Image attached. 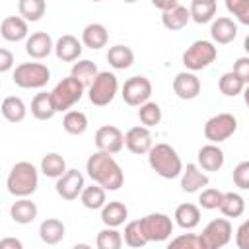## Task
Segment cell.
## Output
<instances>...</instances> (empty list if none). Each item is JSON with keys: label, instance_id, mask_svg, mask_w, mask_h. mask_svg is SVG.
<instances>
[{"label": "cell", "instance_id": "cell-1", "mask_svg": "<svg viewBox=\"0 0 249 249\" xmlns=\"http://www.w3.org/2000/svg\"><path fill=\"white\" fill-rule=\"evenodd\" d=\"M86 171L89 179L97 185H101L105 191H119L124 183V175L121 165L115 161L113 154L107 152H93L86 161Z\"/></svg>", "mask_w": 249, "mask_h": 249}, {"label": "cell", "instance_id": "cell-2", "mask_svg": "<svg viewBox=\"0 0 249 249\" xmlns=\"http://www.w3.org/2000/svg\"><path fill=\"white\" fill-rule=\"evenodd\" d=\"M148 163L163 179H175L181 175L183 169V161L177 150L165 142L152 144V148L148 150Z\"/></svg>", "mask_w": 249, "mask_h": 249}, {"label": "cell", "instance_id": "cell-3", "mask_svg": "<svg viewBox=\"0 0 249 249\" xmlns=\"http://www.w3.org/2000/svg\"><path fill=\"white\" fill-rule=\"evenodd\" d=\"M8 193L14 196H31L39 187V171L31 161H18L6 179Z\"/></svg>", "mask_w": 249, "mask_h": 249}, {"label": "cell", "instance_id": "cell-4", "mask_svg": "<svg viewBox=\"0 0 249 249\" xmlns=\"http://www.w3.org/2000/svg\"><path fill=\"white\" fill-rule=\"evenodd\" d=\"M12 80L23 89H41L51 80V70L41 62H21L14 68Z\"/></svg>", "mask_w": 249, "mask_h": 249}, {"label": "cell", "instance_id": "cell-5", "mask_svg": "<svg viewBox=\"0 0 249 249\" xmlns=\"http://www.w3.org/2000/svg\"><path fill=\"white\" fill-rule=\"evenodd\" d=\"M117 89H119V80L113 72H109V70L97 72L95 78L91 80V84L88 86V97H89L91 105L105 107L115 99Z\"/></svg>", "mask_w": 249, "mask_h": 249}, {"label": "cell", "instance_id": "cell-6", "mask_svg": "<svg viewBox=\"0 0 249 249\" xmlns=\"http://www.w3.org/2000/svg\"><path fill=\"white\" fill-rule=\"evenodd\" d=\"M84 89H86V86H84L80 80H76L74 76L62 78V80L53 88V91H51V99H53V103H54L56 113H58V111H68L72 105H76V103L82 99Z\"/></svg>", "mask_w": 249, "mask_h": 249}, {"label": "cell", "instance_id": "cell-7", "mask_svg": "<svg viewBox=\"0 0 249 249\" xmlns=\"http://www.w3.org/2000/svg\"><path fill=\"white\" fill-rule=\"evenodd\" d=\"M218 56V49L212 41L206 39H198L195 43H191V47H187V51L183 53V64L187 70L196 72L202 70L206 66H210Z\"/></svg>", "mask_w": 249, "mask_h": 249}, {"label": "cell", "instance_id": "cell-8", "mask_svg": "<svg viewBox=\"0 0 249 249\" xmlns=\"http://www.w3.org/2000/svg\"><path fill=\"white\" fill-rule=\"evenodd\" d=\"M198 237L202 249H222L231 239V224L228 218H214L204 226Z\"/></svg>", "mask_w": 249, "mask_h": 249}, {"label": "cell", "instance_id": "cell-9", "mask_svg": "<svg viewBox=\"0 0 249 249\" xmlns=\"http://www.w3.org/2000/svg\"><path fill=\"white\" fill-rule=\"evenodd\" d=\"M237 130V119L231 113H218L204 123V138L212 144H220L233 136Z\"/></svg>", "mask_w": 249, "mask_h": 249}, {"label": "cell", "instance_id": "cell-10", "mask_svg": "<svg viewBox=\"0 0 249 249\" xmlns=\"http://www.w3.org/2000/svg\"><path fill=\"white\" fill-rule=\"evenodd\" d=\"M142 231L148 241H165L173 233V220L163 212H150L140 218Z\"/></svg>", "mask_w": 249, "mask_h": 249}, {"label": "cell", "instance_id": "cell-11", "mask_svg": "<svg viewBox=\"0 0 249 249\" xmlns=\"http://www.w3.org/2000/svg\"><path fill=\"white\" fill-rule=\"evenodd\" d=\"M121 95H123L126 105L138 107V105H142L144 101L150 99V95H152V82L146 76H130L123 84Z\"/></svg>", "mask_w": 249, "mask_h": 249}, {"label": "cell", "instance_id": "cell-12", "mask_svg": "<svg viewBox=\"0 0 249 249\" xmlns=\"http://www.w3.org/2000/svg\"><path fill=\"white\" fill-rule=\"evenodd\" d=\"M95 146L107 154H119L124 146V134L113 124H103L95 130Z\"/></svg>", "mask_w": 249, "mask_h": 249}, {"label": "cell", "instance_id": "cell-13", "mask_svg": "<svg viewBox=\"0 0 249 249\" xmlns=\"http://www.w3.org/2000/svg\"><path fill=\"white\" fill-rule=\"evenodd\" d=\"M56 195L64 200H76L84 189V175L78 169H66L58 179H56Z\"/></svg>", "mask_w": 249, "mask_h": 249}, {"label": "cell", "instance_id": "cell-14", "mask_svg": "<svg viewBox=\"0 0 249 249\" xmlns=\"http://www.w3.org/2000/svg\"><path fill=\"white\" fill-rule=\"evenodd\" d=\"M152 144H154V140H152L150 128L144 126V124L132 126L124 134V146H126V150L132 152V154H136V156L148 154V150L152 148Z\"/></svg>", "mask_w": 249, "mask_h": 249}, {"label": "cell", "instance_id": "cell-15", "mask_svg": "<svg viewBox=\"0 0 249 249\" xmlns=\"http://www.w3.org/2000/svg\"><path fill=\"white\" fill-rule=\"evenodd\" d=\"M53 49H54V43L47 31H35L25 39V53L35 60L47 58L53 53Z\"/></svg>", "mask_w": 249, "mask_h": 249}, {"label": "cell", "instance_id": "cell-16", "mask_svg": "<svg viewBox=\"0 0 249 249\" xmlns=\"http://www.w3.org/2000/svg\"><path fill=\"white\" fill-rule=\"evenodd\" d=\"M173 91L179 99H195L200 93V80L195 72H179L173 78Z\"/></svg>", "mask_w": 249, "mask_h": 249}, {"label": "cell", "instance_id": "cell-17", "mask_svg": "<svg viewBox=\"0 0 249 249\" xmlns=\"http://www.w3.org/2000/svg\"><path fill=\"white\" fill-rule=\"evenodd\" d=\"M196 165L202 169V171H218L222 169L224 161H226V156H224V150L218 146V144H204L198 154H196Z\"/></svg>", "mask_w": 249, "mask_h": 249}, {"label": "cell", "instance_id": "cell-18", "mask_svg": "<svg viewBox=\"0 0 249 249\" xmlns=\"http://www.w3.org/2000/svg\"><path fill=\"white\" fill-rule=\"evenodd\" d=\"M0 35L2 39H6L8 43H18L27 39L29 29H27V21L21 16H8L2 19L0 23Z\"/></svg>", "mask_w": 249, "mask_h": 249}, {"label": "cell", "instance_id": "cell-19", "mask_svg": "<svg viewBox=\"0 0 249 249\" xmlns=\"http://www.w3.org/2000/svg\"><path fill=\"white\" fill-rule=\"evenodd\" d=\"M210 37H212V43L216 45H228L231 43L235 37H237V25L231 18H218L212 21L210 25Z\"/></svg>", "mask_w": 249, "mask_h": 249}, {"label": "cell", "instance_id": "cell-20", "mask_svg": "<svg viewBox=\"0 0 249 249\" xmlns=\"http://www.w3.org/2000/svg\"><path fill=\"white\" fill-rule=\"evenodd\" d=\"M206 185H208V175L196 163H187V167L181 169V189L185 193H196Z\"/></svg>", "mask_w": 249, "mask_h": 249}, {"label": "cell", "instance_id": "cell-21", "mask_svg": "<svg viewBox=\"0 0 249 249\" xmlns=\"http://www.w3.org/2000/svg\"><path fill=\"white\" fill-rule=\"evenodd\" d=\"M53 51H54V54H56L58 60H62V62H74L82 54V43L74 35H62V37L56 39Z\"/></svg>", "mask_w": 249, "mask_h": 249}, {"label": "cell", "instance_id": "cell-22", "mask_svg": "<svg viewBox=\"0 0 249 249\" xmlns=\"http://www.w3.org/2000/svg\"><path fill=\"white\" fill-rule=\"evenodd\" d=\"M37 204L33 200H29L27 196H18V200L10 206V216L16 224H31L37 218Z\"/></svg>", "mask_w": 249, "mask_h": 249}, {"label": "cell", "instance_id": "cell-23", "mask_svg": "<svg viewBox=\"0 0 249 249\" xmlns=\"http://www.w3.org/2000/svg\"><path fill=\"white\" fill-rule=\"evenodd\" d=\"M101 222L109 228H119L126 222L128 218V208L121 202V200H111V202H105L101 208Z\"/></svg>", "mask_w": 249, "mask_h": 249}, {"label": "cell", "instance_id": "cell-24", "mask_svg": "<svg viewBox=\"0 0 249 249\" xmlns=\"http://www.w3.org/2000/svg\"><path fill=\"white\" fill-rule=\"evenodd\" d=\"M107 41H109V31L103 23H88L82 31V43L91 51L103 49Z\"/></svg>", "mask_w": 249, "mask_h": 249}, {"label": "cell", "instance_id": "cell-25", "mask_svg": "<svg viewBox=\"0 0 249 249\" xmlns=\"http://www.w3.org/2000/svg\"><path fill=\"white\" fill-rule=\"evenodd\" d=\"M64 233H66V226L62 224V220L58 218H47L41 222L39 226V237L43 243L47 245H56L64 239Z\"/></svg>", "mask_w": 249, "mask_h": 249}, {"label": "cell", "instance_id": "cell-26", "mask_svg": "<svg viewBox=\"0 0 249 249\" xmlns=\"http://www.w3.org/2000/svg\"><path fill=\"white\" fill-rule=\"evenodd\" d=\"M175 224L183 230H195L200 224V208L193 202H183L175 208Z\"/></svg>", "mask_w": 249, "mask_h": 249}, {"label": "cell", "instance_id": "cell-27", "mask_svg": "<svg viewBox=\"0 0 249 249\" xmlns=\"http://www.w3.org/2000/svg\"><path fill=\"white\" fill-rule=\"evenodd\" d=\"M189 21H191V14H189V10H187L185 6H181V4H175L173 8L161 12V23H163V27L169 29V31H179V29H183Z\"/></svg>", "mask_w": 249, "mask_h": 249}, {"label": "cell", "instance_id": "cell-28", "mask_svg": "<svg viewBox=\"0 0 249 249\" xmlns=\"http://www.w3.org/2000/svg\"><path fill=\"white\" fill-rule=\"evenodd\" d=\"M54 113H56V109L51 99V91H39L31 99V115L37 121H51L54 117Z\"/></svg>", "mask_w": 249, "mask_h": 249}, {"label": "cell", "instance_id": "cell-29", "mask_svg": "<svg viewBox=\"0 0 249 249\" xmlns=\"http://www.w3.org/2000/svg\"><path fill=\"white\" fill-rule=\"evenodd\" d=\"M0 111H2V117L8 123H21L25 119V115H27V107H25L23 99L18 97V95L4 97V101L0 105Z\"/></svg>", "mask_w": 249, "mask_h": 249}, {"label": "cell", "instance_id": "cell-30", "mask_svg": "<svg viewBox=\"0 0 249 249\" xmlns=\"http://www.w3.org/2000/svg\"><path fill=\"white\" fill-rule=\"evenodd\" d=\"M107 62L115 68V70H126L132 66L134 62V53L130 47L126 45H113L107 51Z\"/></svg>", "mask_w": 249, "mask_h": 249}, {"label": "cell", "instance_id": "cell-31", "mask_svg": "<svg viewBox=\"0 0 249 249\" xmlns=\"http://www.w3.org/2000/svg\"><path fill=\"white\" fill-rule=\"evenodd\" d=\"M216 0H191V8H189V14H191V19L195 23H208L214 19L216 16Z\"/></svg>", "mask_w": 249, "mask_h": 249}, {"label": "cell", "instance_id": "cell-32", "mask_svg": "<svg viewBox=\"0 0 249 249\" xmlns=\"http://www.w3.org/2000/svg\"><path fill=\"white\" fill-rule=\"evenodd\" d=\"M218 210L226 218H239L245 212V198L239 193H224Z\"/></svg>", "mask_w": 249, "mask_h": 249}, {"label": "cell", "instance_id": "cell-33", "mask_svg": "<svg viewBox=\"0 0 249 249\" xmlns=\"http://www.w3.org/2000/svg\"><path fill=\"white\" fill-rule=\"evenodd\" d=\"M80 200H82V204H84L88 210H99V208L107 202V198H105V189H103L101 185H97V183H93V185H89V187L84 185V189H82V193H80Z\"/></svg>", "mask_w": 249, "mask_h": 249}, {"label": "cell", "instance_id": "cell-34", "mask_svg": "<svg viewBox=\"0 0 249 249\" xmlns=\"http://www.w3.org/2000/svg\"><path fill=\"white\" fill-rule=\"evenodd\" d=\"M64 171H66V161H64V158L60 154L49 152V154L43 156V160H41V173L45 177L58 179Z\"/></svg>", "mask_w": 249, "mask_h": 249}, {"label": "cell", "instance_id": "cell-35", "mask_svg": "<svg viewBox=\"0 0 249 249\" xmlns=\"http://www.w3.org/2000/svg\"><path fill=\"white\" fill-rule=\"evenodd\" d=\"M18 12L25 21H39L47 12L45 0H18Z\"/></svg>", "mask_w": 249, "mask_h": 249}, {"label": "cell", "instance_id": "cell-36", "mask_svg": "<svg viewBox=\"0 0 249 249\" xmlns=\"http://www.w3.org/2000/svg\"><path fill=\"white\" fill-rule=\"evenodd\" d=\"M62 128L68 134H72V136L84 134L88 130V117H86V113H82V111H70L68 109L66 115H64V119H62Z\"/></svg>", "mask_w": 249, "mask_h": 249}, {"label": "cell", "instance_id": "cell-37", "mask_svg": "<svg viewBox=\"0 0 249 249\" xmlns=\"http://www.w3.org/2000/svg\"><path fill=\"white\" fill-rule=\"evenodd\" d=\"M97 72H99V70H97L95 62H91V60H88V58H82V60H78V62L72 64L70 76H74L76 80H80L84 86H89Z\"/></svg>", "mask_w": 249, "mask_h": 249}, {"label": "cell", "instance_id": "cell-38", "mask_svg": "<svg viewBox=\"0 0 249 249\" xmlns=\"http://www.w3.org/2000/svg\"><path fill=\"white\" fill-rule=\"evenodd\" d=\"M123 233H124V235H123L124 243H126L128 247H132V249L144 247V245L148 243V239H146V235H144V231H142L140 220H132V222H128V224L124 226V231H123Z\"/></svg>", "mask_w": 249, "mask_h": 249}, {"label": "cell", "instance_id": "cell-39", "mask_svg": "<svg viewBox=\"0 0 249 249\" xmlns=\"http://www.w3.org/2000/svg\"><path fill=\"white\" fill-rule=\"evenodd\" d=\"M140 109H138V119H140V123L144 124V126H156V124H160V121H161V109H160V105L156 103V101H144L142 105H138Z\"/></svg>", "mask_w": 249, "mask_h": 249}, {"label": "cell", "instance_id": "cell-40", "mask_svg": "<svg viewBox=\"0 0 249 249\" xmlns=\"http://www.w3.org/2000/svg\"><path fill=\"white\" fill-rule=\"evenodd\" d=\"M95 245H97V249H121V245H123V235L117 231V228L105 226V228L97 233Z\"/></svg>", "mask_w": 249, "mask_h": 249}, {"label": "cell", "instance_id": "cell-41", "mask_svg": "<svg viewBox=\"0 0 249 249\" xmlns=\"http://www.w3.org/2000/svg\"><path fill=\"white\" fill-rule=\"evenodd\" d=\"M245 86H247V84H245L241 78H237L233 72H226V74H222V78H220V82H218L220 91H222L224 95H228V97H235V95H239V93L243 91Z\"/></svg>", "mask_w": 249, "mask_h": 249}, {"label": "cell", "instance_id": "cell-42", "mask_svg": "<svg viewBox=\"0 0 249 249\" xmlns=\"http://www.w3.org/2000/svg\"><path fill=\"white\" fill-rule=\"evenodd\" d=\"M226 10L243 25H249V0H226Z\"/></svg>", "mask_w": 249, "mask_h": 249}, {"label": "cell", "instance_id": "cell-43", "mask_svg": "<svg viewBox=\"0 0 249 249\" xmlns=\"http://www.w3.org/2000/svg\"><path fill=\"white\" fill-rule=\"evenodd\" d=\"M222 195H224L222 191L212 189V187L202 189V193L198 195V204L202 208H206V210H218V206L222 202Z\"/></svg>", "mask_w": 249, "mask_h": 249}, {"label": "cell", "instance_id": "cell-44", "mask_svg": "<svg viewBox=\"0 0 249 249\" xmlns=\"http://www.w3.org/2000/svg\"><path fill=\"white\" fill-rule=\"evenodd\" d=\"M169 249H202V243L196 233H181L169 241Z\"/></svg>", "mask_w": 249, "mask_h": 249}, {"label": "cell", "instance_id": "cell-45", "mask_svg": "<svg viewBox=\"0 0 249 249\" xmlns=\"http://www.w3.org/2000/svg\"><path fill=\"white\" fill-rule=\"evenodd\" d=\"M233 183L241 191L249 189V161H241V163L235 165V169H233Z\"/></svg>", "mask_w": 249, "mask_h": 249}, {"label": "cell", "instance_id": "cell-46", "mask_svg": "<svg viewBox=\"0 0 249 249\" xmlns=\"http://www.w3.org/2000/svg\"><path fill=\"white\" fill-rule=\"evenodd\" d=\"M237 78H241L245 84H249V58L247 56H239L233 62V70H231Z\"/></svg>", "mask_w": 249, "mask_h": 249}, {"label": "cell", "instance_id": "cell-47", "mask_svg": "<svg viewBox=\"0 0 249 249\" xmlns=\"http://www.w3.org/2000/svg\"><path fill=\"white\" fill-rule=\"evenodd\" d=\"M235 245L239 249H249V222H243L235 231Z\"/></svg>", "mask_w": 249, "mask_h": 249}, {"label": "cell", "instance_id": "cell-48", "mask_svg": "<svg viewBox=\"0 0 249 249\" xmlns=\"http://www.w3.org/2000/svg\"><path fill=\"white\" fill-rule=\"evenodd\" d=\"M12 68H14V54H12V51L0 47V74L8 72Z\"/></svg>", "mask_w": 249, "mask_h": 249}, {"label": "cell", "instance_id": "cell-49", "mask_svg": "<svg viewBox=\"0 0 249 249\" xmlns=\"http://www.w3.org/2000/svg\"><path fill=\"white\" fill-rule=\"evenodd\" d=\"M21 247H23V243L19 239H16V237H4V239H0V249H21Z\"/></svg>", "mask_w": 249, "mask_h": 249}, {"label": "cell", "instance_id": "cell-50", "mask_svg": "<svg viewBox=\"0 0 249 249\" xmlns=\"http://www.w3.org/2000/svg\"><path fill=\"white\" fill-rule=\"evenodd\" d=\"M158 10H169V8H173L175 4H179V0H150Z\"/></svg>", "mask_w": 249, "mask_h": 249}, {"label": "cell", "instance_id": "cell-51", "mask_svg": "<svg viewBox=\"0 0 249 249\" xmlns=\"http://www.w3.org/2000/svg\"><path fill=\"white\" fill-rule=\"evenodd\" d=\"M123 2H126V4H134V2H138V0H123Z\"/></svg>", "mask_w": 249, "mask_h": 249}, {"label": "cell", "instance_id": "cell-52", "mask_svg": "<svg viewBox=\"0 0 249 249\" xmlns=\"http://www.w3.org/2000/svg\"><path fill=\"white\" fill-rule=\"evenodd\" d=\"M93 2H103V0H93Z\"/></svg>", "mask_w": 249, "mask_h": 249}]
</instances>
